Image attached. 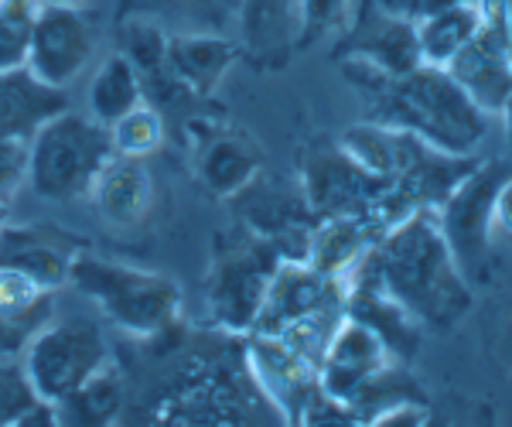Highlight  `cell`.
Masks as SVG:
<instances>
[{
  "label": "cell",
  "instance_id": "obj_1",
  "mask_svg": "<svg viewBox=\"0 0 512 427\" xmlns=\"http://www.w3.org/2000/svg\"><path fill=\"white\" fill-rule=\"evenodd\" d=\"M345 82L366 103V120L403 127L451 154H475L489 137V113L451 79L448 69L417 65L390 76L359 59H338Z\"/></svg>",
  "mask_w": 512,
  "mask_h": 427
},
{
  "label": "cell",
  "instance_id": "obj_2",
  "mask_svg": "<svg viewBox=\"0 0 512 427\" xmlns=\"http://www.w3.org/2000/svg\"><path fill=\"white\" fill-rule=\"evenodd\" d=\"M379 284L424 328L451 332L475 305V287L454 264L437 209H414L366 253Z\"/></svg>",
  "mask_w": 512,
  "mask_h": 427
},
{
  "label": "cell",
  "instance_id": "obj_3",
  "mask_svg": "<svg viewBox=\"0 0 512 427\" xmlns=\"http://www.w3.org/2000/svg\"><path fill=\"white\" fill-rule=\"evenodd\" d=\"M342 147L373 175L393 185L410 209H441V202L478 168V154H451L403 127L362 120L345 130Z\"/></svg>",
  "mask_w": 512,
  "mask_h": 427
},
{
  "label": "cell",
  "instance_id": "obj_4",
  "mask_svg": "<svg viewBox=\"0 0 512 427\" xmlns=\"http://www.w3.org/2000/svg\"><path fill=\"white\" fill-rule=\"evenodd\" d=\"M345 318V281L328 277L308 260H280L274 281L263 294L260 315L246 335H270L304 352L308 359H321L328 339Z\"/></svg>",
  "mask_w": 512,
  "mask_h": 427
},
{
  "label": "cell",
  "instance_id": "obj_5",
  "mask_svg": "<svg viewBox=\"0 0 512 427\" xmlns=\"http://www.w3.org/2000/svg\"><path fill=\"white\" fill-rule=\"evenodd\" d=\"M69 284L134 339H158L178 322L181 291L164 274L113 264L96 257L93 250H82L72 260Z\"/></svg>",
  "mask_w": 512,
  "mask_h": 427
},
{
  "label": "cell",
  "instance_id": "obj_6",
  "mask_svg": "<svg viewBox=\"0 0 512 427\" xmlns=\"http://www.w3.org/2000/svg\"><path fill=\"white\" fill-rule=\"evenodd\" d=\"M301 195L318 219L325 216H366L383 229L410 216V205L393 192L390 182L355 161L342 141L315 137L301 151Z\"/></svg>",
  "mask_w": 512,
  "mask_h": 427
},
{
  "label": "cell",
  "instance_id": "obj_7",
  "mask_svg": "<svg viewBox=\"0 0 512 427\" xmlns=\"http://www.w3.org/2000/svg\"><path fill=\"white\" fill-rule=\"evenodd\" d=\"M110 158V127L86 113L62 110L31 134L28 182L45 202H79Z\"/></svg>",
  "mask_w": 512,
  "mask_h": 427
},
{
  "label": "cell",
  "instance_id": "obj_8",
  "mask_svg": "<svg viewBox=\"0 0 512 427\" xmlns=\"http://www.w3.org/2000/svg\"><path fill=\"white\" fill-rule=\"evenodd\" d=\"M280 260L284 257L277 246L246 223L216 236L209 281H205V308L219 332H250Z\"/></svg>",
  "mask_w": 512,
  "mask_h": 427
},
{
  "label": "cell",
  "instance_id": "obj_9",
  "mask_svg": "<svg viewBox=\"0 0 512 427\" xmlns=\"http://www.w3.org/2000/svg\"><path fill=\"white\" fill-rule=\"evenodd\" d=\"M512 175V158L478 161V168L465 178L437 209V223L448 240L454 264L465 281L478 287L492 277V229H495V192Z\"/></svg>",
  "mask_w": 512,
  "mask_h": 427
},
{
  "label": "cell",
  "instance_id": "obj_10",
  "mask_svg": "<svg viewBox=\"0 0 512 427\" xmlns=\"http://www.w3.org/2000/svg\"><path fill=\"white\" fill-rule=\"evenodd\" d=\"M106 363H110V346L99 325L89 318H65V322L52 318L31 335L28 349L21 352V366L31 387L48 404L69 397Z\"/></svg>",
  "mask_w": 512,
  "mask_h": 427
},
{
  "label": "cell",
  "instance_id": "obj_11",
  "mask_svg": "<svg viewBox=\"0 0 512 427\" xmlns=\"http://www.w3.org/2000/svg\"><path fill=\"white\" fill-rule=\"evenodd\" d=\"M482 28L475 38L451 59V79L472 96L478 110L499 117L512 96V28L506 0H478Z\"/></svg>",
  "mask_w": 512,
  "mask_h": 427
},
{
  "label": "cell",
  "instance_id": "obj_12",
  "mask_svg": "<svg viewBox=\"0 0 512 427\" xmlns=\"http://www.w3.org/2000/svg\"><path fill=\"white\" fill-rule=\"evenodd\" d=\"M96 52V31L79 7L41 4L31 28L28 69L55 89L72 86Z\"/></svg>",
  "mask_w": 512,
  "mask_h": 427
},
{
  "label": "cell",
  "instance_id": "obj_13",
  "mask_svg": "<svg viewBox=\"0 0 512 427\" xmlns=\"http://www.w3.org/2000/svg\"><path fill=\"white\" fill-rule=\"evenodd\" d=\"M342 281H345V315L355 318L359 325H366L369 332H376L379 342H383L396 363H407V366L414 363L420 352V339H424V325L379 284L369 260L362 257Z\"/></svg>",
  "mask_w": 512,
  "mask_h": 427
},
{
  "label": "cell",
  "instance_id": "obj_14",
  "mask_svg": "<svg viewBox=\"0 0 512 427\" xmlns=\"http://www.w3.org/2000/svg\"><path fill=\"white\" fill-rule=\"evenodd\" d=\"M82 250H89V240H82L72 229L55 223H0V267H11L18 274L31 277L45 291H59L69 284L72 260Z\"/></svg>",
  "mask_w": 512,
  "mask_h": 427
},
{
  "label": "cell",
  "instance_id": "obj_15",
  "mask_svg": "<svg viewBox=\"0 0 512 427\" xmlns=\"http://www.w3.org/2000/svg\"><path fill=\"white\" fill-rule=\"evenodd\" d=\"M335 59H359L376 69L400 76V72L417 69L420 48H417V24L407 18L383 11L376 0H366L362 11L349 21L335 45Z\"/></svg>",
  "mask_w": 512,
  "mask_h": 427
},
{
  "label": "cell",
  "instance_id": "obj_16",
  "mask_svg": "<svg viewBox=\"0 0 512 427\" xmlns=\"http://www.w3.org/2000/svg\"><path fill=\"white\" fill-rule=\"evenodd\" d=\"M246 356L256 383L284 424H297L308 397L318 390V363L270 335H246Z\"/></svg>",
  "mask_w": 512,
  "mask_h": 427
},
{
  "label": "cell",
  "instance_id": "obj_17",
  "mask_svg": "<svg viewBox=\"0 0 512 427\" xmlns=\"http://www.w3.org/2000/svg\"><path fill=\"white\" fill-rule=\"evenodd\" d=\"M386 363H393V356L386 352L383 342H379V335L345 315L318 359V387L325 390L328 397L342 400V404H352V400L359 397V390L366 387Z\"/></svg>",
  "mask_w": 512,
  "mask_h": 427
},
{
  "label": "cell",
  "instance_id": "obj_18",
  "mask_svg": "<svg viewBox=\"0 0 512 427\" xmlns=\"http://www.w3.org/2000/svg\"><path fill=\"white\" fill-rule=\"evenodd\" d=\"M263 151L243 130L219 127L198 141L195 151V178L212 199H236L243 188L260 178Z\"/></svg>",
  "mask_w": 512,
  "mask_h": 427
},
{
  "label": "cell",
  "instance_id": "obj_19",
  "mask_svg": "<svg viewBox=\"0 0 512 427\" xmlns=\"http://www.w3.org/2000/svg\"><path fill=\"white\" fill-rule=\"evenodd\" d=\"M89 199H93L96 212L117 229H130L144 223V216L151 212L154 185L147 168L140 158H123L113 154L103 164V171L96 175L93 188H89Z\"/></svg>",
  "mask_w": 512,
  "mask_h": 427
},
{
  "label": "cell",
  "instance_id": "obj_20",
  "mask_svg": "<svg viewBox=\"0 0 512 427\" xmlns=\"http://www.w3.org/2000/svg\"><path fill=\"white\" fill-rule=\"evenodd\" d=\"M239 48L233 41L216 35H178L168 38L164 72L192 96H212L219 89L222 76L236 65Z\"/></svg>",
  "mask_w": 512,
  "mask_h": 427
},
{
  "label": "cell",
  "instance_id": "obj_21",
  "mask_svg": "<svg viewBox=\"0 0 512 427\" xmlns=\"http://www.w3.org/2000/svg\"><path fill=\"white\" fill-rule=\"evenodd\" d=\"M69 110L65 89L41 82L28 65L0 72V134L31 137L45 120Z\"/></svg>",
  "mask_w": 512,
  "mask_h": 427
},
{
  "label": "cell",
  "instance_id": "obj_22",
  "mask_svg": "<svg viewBox=\"0 0 512 427\" xmlns=\"http://www.w3.org/2000/svg\"><path fill=\"white\" fill-rule=\"evenodd\" d=\"M383 233L386 229L366 216H325L311 233L308 264L328 277H345Z\"/></svg>",
  "mask_w": 512,
  "mask_h": 427
},
{
  "label": "cell",
  "instance_id": "obj_23",
  "mask_svg": "<svg viewBox=\"0 0 512 427\" xmlns=\"http://www.w3.org/2000/svg\"><path fill=\"white\" fill-rule=\"evenodd\" d=\"M239 21L250 59L260 69H284L294 52L297 0H239Z\"/></svg>",
  "mask_w": 512,
  "mask_h": 427
},
{
  "label": "cell",
  "instance_id": "obj_24",
  "mask_svg": "<svg viewBox=\"0 0 512 427\" xmlns=\"http://www.w3.org/2000/svg\"><path fill=\"white\" fill-rule=\"evenodd\" d=\"M478 28H482V7H478V0H458V4L444 7V11L420 18L417 21L420 62L448 69L454 55L475 38Z\"/></svg>",
  "mask_w": 512,
  "mask_h": 427
},
{
  "label": "cell",
  "instance_id": "obj_25",
  "mask_svg": "<svg viewBox=\"0 0 512 427\" xmlns=\"http://www.w3.org/2000/svg\"><path fill=\"white\" fill-rule=\"evenodd\" d=\"M140 103H144V79H140L137 65L123 52L106 55L89 82V117L110 127L130 110H137Z\"/></svg>",
  "mask_w": 512,
  "mask_h": 427
},
{
  "label": "cell",
  "instance_id": "obj_26",
  "mask_svg": "<svg viewBox=\"0 0 512 427\" xmlns=\"http://www.w3.org/2000/svg\"><path fill=\"white\" fill-rule=\"evenodd\" d=\"M59 424H79V427H106L117 424L123 410V380L117 369L106 363L96 369L82 387H76L59 404Z\"/></svg>",
  "mask_w": 512,
  "mask_h": 427
},
{
  "label": "cell",
  "instance_id": "obj_27",
  "mask_svg": "<svg viewBox=\"0 0 512 427\" xmlns=\"http://www.w3.org/2000/svg\"><path fill=\"white\" fill-rule=\"evenodd\" d=\"M110 141H113V154L144 161L147 154H154L164 144L161 113L151 110L147 103H140L137 110L127 113V117H120L117 123H110Z\"/></svg>",
  "mask_w": 512,
  "mask_h": 427
},
{
  "label": "cell",
  "instance_id": "obj_28",
  "mask_svg": "<svg viewBox=\"0 0 512 427\" xmlns=\"http://www.w3.org/2000/svg\"><path fill=\"white\" fill-rule=\"evenodd\" d=\"M0 315L48 322L55 315V291H45L18 270L0 267Z\"/></svg>",
  "mask_w": 512,
  "mask_h": 427
},
{
  "label": "cell",
  "instance_id": "obj_29",
  "mask_svg": "<svg viewBox=\"0 0 512 427\" xmlns=\"http://www.w3.org/2000/svg\"><path fill=\"white\" fill-rule=\"evenodd\" d=\"M123 55L137 65L140 79L164 76V55H168V38L158 24L151 21H127L123 24Z\"/></svg>",
  "mask_w": 512,
  "mask_h": 427
},
{
  "label": "cell",
  "instance_id": "obj_30",
  "mask_svg": "<svg viewBox=\"0 0 512 427\" xmlns=\"http://www.w3.org/2000/svg\"><path fill=\"white\" fill-rule=\"evenodd\" d=\"M352 0H297V35L294 48H311L318 38L342 31L349 24Z\"/></svg>",
  "mask_w": 512,
  "mask_h": 427
},
{
  "label": "cell",
  "instance_id": "obj_31",
  "mask_svg": "<svg viewBox=\"0 0 512 427\" xmlns=\"http://www.w3.org/2000/svg\"><path fill=\"white\" fill-rule=\"evenodd\" d=\"M35 14H38V7L0 4V72L28 65Z\"/></svg>",
  "mask_w": 512,
  "mask_h": 427
},
{
  "label": "cell",
  "instance_id": "obj_32",
  "mask_svg": "<svg viewBox=\"0 0 512 427\" xmlns=\"http://www.w3.org/2000/svg\"><path fill=\"white\" fill-rule=\"evenodd\" d=\"M28 164H31V137L0 134V205L11 209L18 192L28 185Z\"/></svg>",
  "mask_w": 512,
  "mask_h": 427
},
{
  "label": "cell",
  "instance_id": "obj_33",
  "mask_svg": "<svg viewBox=\"0 0 512 427\" xmlns=\"http://www.w3.org/2000/svg\"><path fill=\"white\" fill-rule=\"evenodd\" d=\"M38 400L41 397L35 393V387H31L24 366H14L11 359H0V424L18 427V421L38 404Z\"/></svg>",
  "mask_w": 512,
  "mask_h": 427
},
{
  "label": "cell",
  "instance_id": "obj_34",
  "mask_svg": "<svg viewBox=\"0 0 512 427\" xmlns=\"http://www.w3.org/2000/svg\"><path fill=\"white\" fill-rule=\"evenodd\" d=\"M52 322V318H48ZM45 325L41 318H7L0 315V359H21V352L28 349L31 335Z\"/></svg>",
  "mask_w": 512,
  "mask_h": 427
},
{
  "label": "cell",
  "instance_id": "obj_35",
  "mask_svg": "<svg viewBox=\"0 0 512 427\" xmlns=\"http://www.w3.org/2000/svg\"><path fill=\"white\" fill-rule=\"evenodd\" d=\"M373 427H420L431 424V404L427 400H403V404H393L369 421Z\"/></svg>",
  "mask_w": 512,
  "mask_h": 427
},
{
  "label": "cell",
  "instance_id": "obj_36",
  "mask_svg": "<svg viewBox=\"0 0 512 427\" xmlns=\"http://www.w3.org/2000/svg\"><path fill=\"white\" fill-rule=\"evenodd\" d=\"M383 11H390L396 14V18H407V21H420V18H427V14H434V11H444V7H451V4H458V0H376Z\"/></svg>",
  "mask_w": 512,
  "mask_h": 427
},
{
  "label": "cell",
  "instance_id": "obj_37",
  "mask_svg": "<svg viewBox=\"0 0 512 427\" xmlns=\"http://www.w3.org/2000/svg\"><path fill=\"white\" fill-rule=\"evenodd\" d=\"M495 226L512 236V175L495 192Z\"/></svg>",
  "mask_w": 512,
  "mask_h": 427
},
{
  "label": "cell",
  "instance_id": "obj_38",
  "mask_svg": "<svg viewBox=\"0 0 512 427\" xmlns=\"http://www.w3.org/2000/svg\"><path fill=\"white\" fill-rule=\"evenodd\" d=\"M495 356H499L502 366L512 369V311L502 318L499 332H495Z\"/></svg>",
  "mask_w": 512,
  "mask_h": 427
},
{
  "label": "cell",
  "instance_id": "obj_39",
  "mask_svg": "<svg viewBox=\"0 0 512 427\" xmlns=\"http://www.w3.org/2000/svg\"><path fill=\"white\" fill-rule=\"evenodd\" d=\"M502 120H506V144H509V158H512V96L506 100V106H502V113H499Z\"/></svg>",
  "mask_w": 512,
  "mask_h": 427
},
{
  "label": "cell",
  "instance_id": "obj_40",
  "mask_svg": "<svg viewBox=\"0 0 512 427\" xmlns=\"http://www.w3.org/2000/svg\"><path fill=\"white\" fill-rule=\"evenodd\" d=\"M0 4H18V7H41V0H0Z\"/></svg>",
  "mask_w": 512,
  "mask_h": 427
},
{
  "label": "cell",
  "instance_id": "obj_41",
  "mask_svg": "<svg viewBox=\"0 0 512 427\" xmlns=\"http://www.w3.org/2000/svg\"><path fill=\"white\" fill-rule=\"evenodd\" d=\"M41 4H62V7H79L82 0H41Z\"/></svg>",
  "mask_w": 512,
  "mask_h": 427
},
{
  "label": "cell",
  "instance_id": "obj_42",
  "mask_svg": "<svg viewBox=\"0 0 512 427\" xmlns=\"http://www.w3.org/2000/svg\"><path fill=\"white\" fill-rule=\"evenodd\" d=\"M4 216H7V209H4V205H0V223H4Z\"/></svg>",
  "mask_w": 512,
  "mask_h": 427
}]
</instances>
